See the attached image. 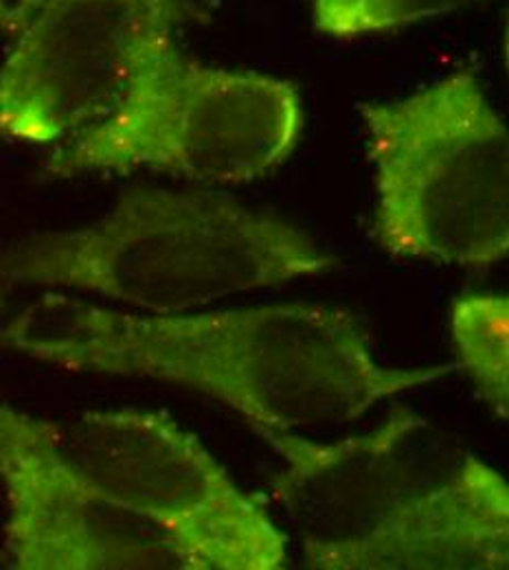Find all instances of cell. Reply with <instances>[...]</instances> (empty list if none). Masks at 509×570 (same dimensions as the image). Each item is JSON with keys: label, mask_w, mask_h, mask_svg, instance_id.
Returning <instances> with one entry per match:
<instances>
[{"label": "cell", "mask_w": 509, "mask_h": 570, "mask_svg": "<svg viewBox=\"0 0 509 570\" xmlns=\"http://www.w3.org/2000/svg\"><path fill=\"white\" fill-rule=\"evenodd\" d=\"M253 432L282 461L273 499L305 569H508V481L415 411L330 443Z\"/></svg>", "instance_id": "cell-2"}, {"label": "cell", "mask_w": 509, "mask_h": 570, "mask_svg": "<svg viewBox=\"0 0 509 570\" xmlns=\"http://www.w3.org/2000/svg\"><path fill=\"white\" fill-rule=\"evenodd\" d=\"M207 0H42L0 65V137L81 142L128 104L151 47Z\"/></svg>", "instance_id": "cell-7"}, {"label": "cell", "mask_w": 509, "mask_h": 570, "mask_svg": "<svg viewBox=\"0 0 509 570\" xmlns=\"http://www.w3.org/2000/svg\"><path fill=\"white\" fill-rule=\"evenodd\" d=\"M42 0H0V33L16 38Z\"/></svg>", "instance_id": "cell-11"}, {"label": "cell", "mask_w": 509, "mask_h": 570, "mask_svg": "<svg viewBox=\"0 0 509 570\" xmlns=\"http://www.w3.org/2000/svg\"><path fill=\"white\" fill-rule=\"evenodd\" d=\"M457 364L474 382L486 406L501 420L509 415V298L468 292L450 307Z\"/></svg>", "instance_id": "cell-9"}, {"label": "cell", "mask_w": 509, "mask_h": 570, "mask_svg": "<svg viewBox=\"0 0 509 570\" xmlns=\"http://www.w3.org/2000/svg\"><path fill=\"white\" fill-rule=\"evenodd\" d=\"M60 452L95 488L160 529L189 570H280L288 538L203 441L151 411L49 422Z\"/></svg>", "instance_id": "cell-6"}, {"label": "cell", "mask_w": 509, "mask_h": 570, "mask_svg": "<svg viewBox=\"0 0 509 570\" xmlns=\"http://www.w3.org/2000/svg\"><path fill=\"white\" fill-rule=\"evenodd\" d=\"M301 132L303 99L292 81L207 67L178 33H167L151 47L126 108L97 135L49 154L45 169L60 178L146 169L244 185L284 165Z\"/></svg>", "instance_id": "cell-5"}, {"label": "cell", "mask_w": 509, "mask_h": 570, "mask_svg": "<svg viewBox=\"0 0 509 570\" xmlns=\"http://www.w3.org/2000/svg\"><path fill=\"white\" fill-rule=\"evenodd\" d=\"M373 239L393 259L490 268L509 255V135L474 72L361 108Z\"/></svg>", "instance_id": "cell-4"}, {"label": "cell", "mask_w": 509, "mask_h": 570, "mask_svg": "<svg viewBox=\"0 0 509 570\" xmlns=\"http://www.w3.org/2000/svg\"><path fill=\"white\" fill-rule=\"evenodd\" d=\"M7 567L189 570L174 542L95 488L60 452L49 420L0 404Z\"/></svg>", "instance_id": "cell-8"}, {"label": "cell", "mask_w": 509, "mask_h": 570, "mask_svg": "<svg viewBox=\"0 0 509 570\" xmlns=\"http://www.w3.org/2000/svg\"><path fill=\"white\" fill-rule=\"evenodd\" d=\"M488 0H314L312 18L321 33L352 40L398 31Z\"/></svg>", "instance_id": "cell-10"}, {"label": "cell", "mask_w": 509, "mask_h": 570, "mask_svg": "<svg viewBox=\"0 0 509 570\" xmlns=\"http://www.w3.org/2000/svg\"><path fill=\"white\" fill-rule=\"evenodd\" d=\"M334 266V255L277 215L214 191L139 187L90 226L4 253L0 287L75 289L165 316Z\"/></svg>", "instance_id": "cell-3"}, {"label": "cell", "mask_w": 509, "mask_h": 570, "mask_svg": "<svg viewBox=\"0 0 509 570\" xmlns=\"http://www.w3.org/2000/svg\"><path fill=\"white\" fill-rule=\"evenodd\" d=\"M0 352L176 384L251 428L298 434L352 424L375 404L459 371L457 362L382 364L359 318L321 303L141 316L62 292H47L0 323Z\"/></svg>", "instance_id": "cell-1"}]
</instances>
